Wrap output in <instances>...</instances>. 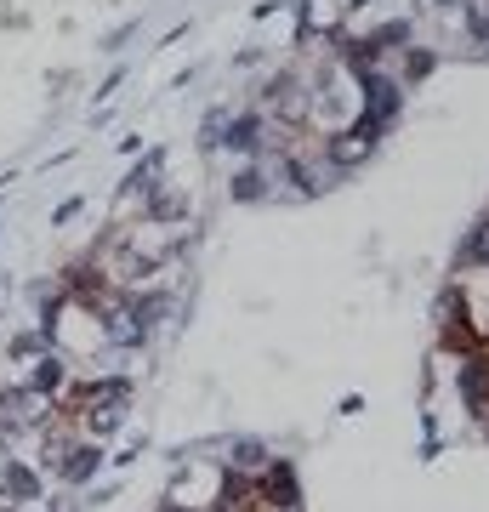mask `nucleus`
Here are the masks:
<instances>
[{
    "label": "nucleus",
    "instance_id": "1",
    "mask_svg": "<svg viewBox=\"0 0 489 512\" xmlns=\"http://www.w3.org/2000/svg\"><path fill=\"white\" fill-rule=\"evenodd\" d=\"M438 6H455V0H438Z\"/></svg>",
    "mask_w": 489,
    "mask_h": 512
}]
</instances>
